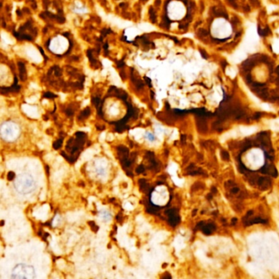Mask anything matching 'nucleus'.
Returning <instances> with one entry per match:
<instances>
[{
  "label": "nucleus",
  "mask_w": 279,
  "mask_h": 279,
  "mask_svg": "<svg viewBox=\"0 0 279 279\" xmlns=\"http://www.w3.org/2000/svg\"><path fill=\"white\" fill-rule=\"evenodd\" d=\"M13 185L15 190L21 195L31 193L36 187V183L34 177L26 173L18 175L14 180Z\"/></svg>",
  "instance_id": "obj_1"
},
{
  "label": "nucleus",
  "mask_w": 279,
  "mask_h": 279,
  "mask_svg": "<svg viewBox=\"0 0 279 279\" xmlns=\"http://www.w3.org/2000/svg\"><path fill=\"white\" fill-rule=\"evenodd\" d=\"M36 278V272L34 266L25 263H17L11 273L13 279H34Z\"/></svg>",
  "instance_id": "obj_2"
},
{
  "label": "nucleus",
  "mask_w": 279,
  "mask_h": 279,
  "mask_svg": "<svg viewBox=\"0 0 279 279\" xmlns=\"http://www.w3.org/2000/svg\"><path fill=\"white\" fill-rule=\"evenodd\" d=\"M1 136L3 139L7 142H13L20 135L21 130L18 124L14 122H5L1 125L0 129Z\"/></svg>",
  "instance_id": "obj_3"
},
{
  "label": "nucleus",
  "mask_w": 279,
  "mask_h": 279,
  "mask_svg": "<svg viewBox=\"0 0 279 279\" xmlns=\"http://www.w3.org/2000/svg\"><path fill=\"white\" fill-rule=\"evenodd\" d=\"M231 26L223 19L215 20L212 25V34L218 38H225L230 35Z\"/></svg>",
  "instance_id": "obj_4"
},
{
  "label": "nucleus",
  "mask_w": 279,
  "mask_h": 279,
  "mask_svg": "<svg viewBox=\"0 0 279 279\" xmlns=\"http://www.w3.org/2000/svg\"><path fill=\"white\" fill-rule=\"evenodd\" d=\"M263 164V155L260 150H251L246 155V165L248 167L253 169L260 168Z\"/></svg>",
  "instance_id": "obj_5"
},
{
  "label": "nucleus",
  "mask_w": 279,
  "mask_h": 279,
  "mask_svg": "<svg viewBox=\"0 0 279 279\" xmlns=\"http://www.w3.org/2000/svg\"><path fill=\"white\" fill-rule=\"evenodd\" d=\"M13 34L19 40H28V41H32L33 40V38H32L31 36L26 35L25 33H20V32H16L15 30H13Z\"/></svg>",
  "instance_id": "obj_6"
},
{
  "label": "nucleus",
  "mask_w": 279,
  "mask_h": 279,
  "mask_svg": "<svg viewBox=\"0 0 279 279\" xmlns=\"http://www.w3.org/2000/svg\"><path fill=\"white\" fill-rule=\"evenodd\" d=\"M17 64H18V67H19L20 78L22 81H24L26 78V70H25V64L23 63L22 61H19Z\"/></svg>",
  "instance_id": "obj_7"
},
{
  "label": "nucleus",
  "mask_w": 279,
  "mask_h": 279,
  "mask_svg": "<svg viewBox=\"0 0 279 279\" xmlns=\"http://www.w3.org/2000/svg\"><path fill=\"white\" fill-rule=\"evenodd\" d=\"M93 50L92 49H89V50L87 51V56L89 57V61H90V63L92 65L93 67H96V68H98V61L96 60L94 57H93Z\"/></svg>",
  "instance_id": "obj_8"
},
{
  "label": "nucleus",
  "mask_w": 279,
  "mask_h": 279,
  "mask_svg": "<svg viewBox=\"0 0 279 279\" xmlns=\"http://www.w3.org/2000/svg\"><path fill=\"white\" fill-rule=\"evenodd\" d=\"M131 79H132L133 83L135 84V85H136L138 89H140V88H142V87H143V83H142V81H140V80H138V79H136V77L134 76L133 72H131Z\"/></svg>",
  "instance_id": "obj_9"
},
{
  "label": "nucleus",
  "mask_w": 279,
  "mask_h": 279,
  "mask_svg": "<svg viewBox=\"0 0 279 279\" xmlns=\"http://www.w3.org/2000/svg\"><path fill=\"white\" fill-rule=\"evenodd\" d=\"M149 14H150V19L152 21V23H155L156 21V15H155V12L154 8L151 7L149 8Z\"/></svg>",
  "instance_id": "obj_10"
},
{
  "label": "nucleus",
  "mask_w": 279,
  "mask_h": 279,
  "mask_svg": "<svg viewBox=\"0 0 279 279\" xmlns=\"http://www.w3.org/2000/svg\"><path fill=\"white\" fill-rule=\"evenodd\" d=\"M99 215L101 217V219H105V220H108V219H110L111 218V215L107 212V211H105V210H102L100 212L99 214Z\"/></svg>",
  "instance_id": "obj_11"
},
{
  "label": "nucleus",
  "mask_w": 279,
  "mask_h": 279,
  "mask_svg": "<svg viewBox=\"0 0 279 279\" xmlns=\"http://www.w3.org/2000/svg\"><path fill=\"white\" fill-rule=\"evenodd\" d=\"M145 138H146L148 141H150V142H153V141H155V135L152 133H151V132H147L146 134H145Z\"/></svg>",
  "instance_id": "obj_12"
},
{
  "label": "nucleus",
  "mask_w": 279,
  "mask_h": 279,
  "mask_svg": "<svg viewBox=\"0 0 279 279\" xmlns=\"http://www.w3.org/2000/svg\"><path fill=\"white\" fill-rule=\"evenodd\" d=\"M53 71L55 75L57 76V77L61 75V69L60 67H57V66H55V67H53Z\"/></svg>",
  "instance_id": "obj_13"
},
{
  "label": "nucleus",
  "mask_w": 279,
  "mask_h": 279,
  "mask_svg": "<svg viewBox=\"0 0 279 279\" xmlns=\"http://www.w3.org/2000/svg\"><path fill=\"white\" fill-rule=\"evenodd\" d=\"M226 72H227V74H228V75H230L231 77H234V76L236 75V71H235V70L232 67L228 68L227 70H226Z\"/></svg>",
  "instance_id": "obj_14"
},
{
  "label": "nucleus",
  "mask_w": 279,
  "mask_h": 279,
  "mask_svg": "<svg viewBox=\"0 0 279 279\" xmlns=\"http://www.w3.org/2000/svg\"><path fill=\"white\" fill-rule=\"evenodd\" d=\"M110 33H112V30H111V29H103L102 30H101V37H103L104 38L105 36H107L108 34H110Z\"/></svg>",
  "instance_id": "obj_15"
},
{
  "label": "nucleus",
  "mask_w": 279,
  "mask_h": 279,
  "mask_svg": "<svg viewBox=\"0 0 279 279\" xmlns=\"http://www.w3.org/2000/svg\"><path fill=\"white\" fill-rule=\"evenodd\" d=\"M273 50L275 51L276 53H279V41H276L273 45Z\"/></svg>",
  "instance_id": "obj_16"
},
{
  "label": "nucleus",
  "mask_w": 279,
  "mask_h": 279,
  "mask_svg": "<svg viewBox=\"0 0 279 279\" xmlns=\"http://www.w3.org/2000/svg\"><path fill=\"white\" fill-rule=\"evenodd\" d=\"M124 65H125V64H124V59H122V60L119 61L117 62V67H118V68H121V67H124Z\"/></svg>",
  "instance_id": "obj_17"
},
{
  "label": "nucleus",
  "mask_w": 279,
  "mask_h": 279,
  "mask_svg": "<svg viewBox=\"0 0 279 279\" xmlns=\"http://www.w3.org/2000/svg\"><path fill=\"white\" fill-rule=\"evenodd\" d=\"M103 48H104V50H105V55H106V56H107L108 53H109V52H108V44H107V43H105L104 44H103Z\"/></svg>",
  "instance_id": "obj_18"
},
{
  "label": "nucleus",
  "mask_w": 279,
  "mask_h": 279,
  "mask_svg": "<svg viewBox=\"0 0 279 279\" xmlns=\"http://www.w3.org/2000/svg\"><path fill=\"white\" fill-rule=\"evenodd\" d=\"M145 81H146V83L148 84L149 87H152V82H151V79L148 77H145Z\"/></svg>",
  "instance_id": "obj_19"
},
{
  "label": "nucleus",
  "mask_w": 279,
  "mask_h": 279,
  "mask_svg": "<svg viewBox=\"0 0 279 279\" xmlns=\"http://www.w3.org/2000/svg\"><path fill=\"white\" fill-rule=\"evenodd\" d=\"M38 49H39V50H40V52H41V54H42V55H43V56H44V57L45 59H46V60H47V59H48V57H46V56H45L44 52V50H43V49H42V48H40V47H38Z\"/></svg>",
  "instance_id": "obj_20"
},
{
  "label": "nucleus",
  "mask_w": 279,
  "mask_h": 279,
  "mask_svg": "<svg viewBox=\"0 0 279 279\" xmlns=\"http://www.w3.org/2000/svg\"><path fill=\"white\" fill-rule=\"evenodd\" d=\"M48 4H49V0H44V7H48Z\"/></svg>",
  "instance_id": "obj_21"
},
{
  "label": "nucleus",
  "mask_w": 279,
  "mask_h": 279,
  "mask_svg": "<svg viewBox=\"0 0 279 279\" xmlns=\"http://www.w3.org/2000/svg\"><path fill=\"white\" fill-rule=\"evenodd\" d=\"M45 97H55L54 94H52V93H46L44 94Z\"/></svg>",
  "instance_id": "obj_22"
},
{
  "label": "nucleus",
  "mask_w": 279,
  "mask_h": 279,
  "mask_svg": "<svg viewBox=\"0 0 279 279\" xmlns=\"http://www.w3.org/2000/svg\"><path fill=\"white\" fill-rule=\"evenodd\" d=\"M155 6H157V7L160 6V4H161V0H155Z\"/></svg>",
  "instance_id": "obj_23"
},
{
  "label": "nucleus",
  "mask_w": 279,
  "mask_h": 279,
  "mask_svg": "<svg viewBox=\"0 0 279 279\" xmlns=\"http://www.w3.org/2000/svg\"><path fill=\"white\" fill-rule=\"evenodd\" d=\"M16 13H17V16H21V15H22V14H21V10L20 9H17L16 10Z\"/></svg>",
  "instance_id": "obj_24"
},
{
  "label": "nucleus",
  "mask_w": 279,
  "mask_h": 279,
  "mask_svg": "<svg viewBox=\"0 0 279 279\" xmlns=\"http://www.w3.org/2000/svg\"><path fill=\"white\" fill-rule=\"evenodd\" d=\"M120 7H127V3H121L120 4Z\"/></svg>",
  "instance_id": "obj_25"
},
{
  "label": "nucleus",
  "mask_w": 279,
  "mask_h": 279,
  "mask_svg": "<svg viewBox=\"0 0 279 279\" xmlns=\"http://www.w3.org/2000/svg\"><path fill=\"white\" fill-rule=\"evenodd\" d=\"M63 35L64 36H66V37H69L70 34H69L68 32H65V33H63Z\"/></svg>",
  "instance_id": "obj_26"
},
{
  "label": "nucleus",
  "mask_w": 279,
  "mask_h": 279,
  "mask_svg": "<svg viewBox=\"0 0 279 279\" xmlns=\"http://www.w3.org/2000/svg\"><path fill=\"white\" fill-rule=\"evenodd\" d=\"M142 1H143V2H147V0H142Z\"/></svg>",
  "instance_id": "obj_27"
}]
</instances>
